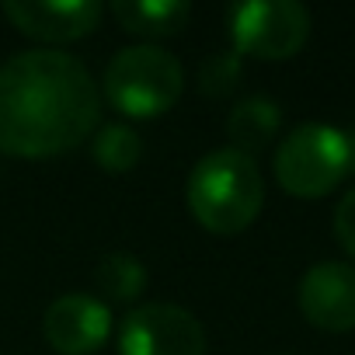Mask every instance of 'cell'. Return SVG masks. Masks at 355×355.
<instances>
[{"instance_id":"9a60e30c","label":"cell","mask_w":355,"mask_h":355,"mask_svg":"<svg viewBox=\"0 0 355 355\" xmlns=\"http://www.w3.org/2000/svg\"><path fill=\"white\" fill-rule=\"evenodd\" d=\"M334 237L341 241V248L355 258V189L345 192L334 206Z\"/></svg>"},{"instance_id":"8992f818","label":"cell","mask_w":355,"mask_h":355,"mask_svg":"<svg viewBox=\"0 0 355 355\" xmlns=\"http://www.w3.org/2000/svg\"><path fill=\"white\" fill-rule=\"evenodd\" d=\"M122 355H206L202 324L178 303H146L125 313L119 331Z\"/></svg>"},{"instance_id":"52a82bcc","label":"cell","mask_w":355,"mask_h":355,"mask_svg":"<svg viewBox=\"0 0 355 355\" xmlns=\"http://www.w3.org/2000/svg\"><path fill=\"white\" fill-rule=\"evenodd\" d=\"M4 15L28 39L73 42L101 25L105 8L98 0H8Z\"/></svg>"},{"instance_id":"3957f363","label":"cell","mask_w":355,"mask_h":355,"mask_svg":"<svg viewBox=\"0 0 355 355\" xmlns=\"http://www.w3.org/2000/svg\"><path fill=\"white\" fill-rule=\"evenodd\" d=\"M185 91V70L160 46H129L105 70V98L129 119H157Z\"/></svg>"},{"instance_id":"4fadbf2b","label":"cell","mask_w":355,"mask_h":355,"mask_svg":"<svg viewBox=\"0 0 355 355\" xmlns=\"http://www.w3.org/2000/svg\"><path fill=\"white\" fill-rule=\"evenodd\" d=\"M91 150H94L98 167H105L112 174H125V171L136 167V160L143 153V143L129 125H105V129H98Z\"/></svg>"},{"instance_id":"30bf717a","label":"cell","mask_w":355,"mask_h":355,"mask_svg":"<svg viewBox=\"0 0 355 355\" xmlns=\"http://www.w3.org/2000/svg\"><path fill=\"white\" fill-rule=\"evenodd\" d=\"M112 15L132 35L164 39V35H178L189 25L192 8L185 0H115Z\"/></svg>"},{"instance_id":"6da1fadb","label":"cell","mask_w":355,"mask_h":355,"mask_svg":"<svg viewBox=\"0 0 355 355\" xmlns=\"http://www.w3.org/2000/svg\"><path fill=\"white\" fill-rule=\"evenodd\" d=\"M98 119L101 91L77 56L28 49L0 63V153H67L98 129Z\"/></svg>"},{"instance_id":"5bb4252c","label":"cell","mask_w":355,"mask_h":355,"mask_svg":"<svg viewBox=\"0 0 355 355\" xmlns=\"http://www.w3.org/2000/svg\"><path fill=\"white\" fill-rule=\"evenodd\" d=\"M241 80V56L237 53H213L199 70V91L209 98H223Z\"/></svg>"},{"instance_id":"ba28073f","label":"cell","mask_w":355,"mask_h":355,"mask_svg":"<svg viewBox=\"0 0 355 355\" xmlns=\"http://www.w3.org/2000/svg\"><path fill=\"white\" fill-rule=\"evenodd\" d=\"M300 310L320 331H352L355 327V265L317 261L300 279Z\"/></svg>"},{"instance_id":"2e32d148","label":"cell","mask_w":355,"mask_h":355,"mask_svg":"<svg viewBox=\"0 0 355 355\" xmlns=\"http://www.w3.org/2000/svg\"><path fill=\"white\" fill-rule=\"evenodd\" d=\"M345 146H348V171H355V129L345 132Z\"/></svg>"},{"instance_id":"277c9868","label":"cell","mask_w":355,"mask_h":355,"mask_svg":"<svg viewBox=\"0 0 355 355\" xmlns=\"http://www.w3.org/2000/svg\"><path fill=\"white\" fill-rule=\"evenodd\" d=\"M348 171L345 132L327 122H303L275 146V178L296 199L327 196Z\"/></svg>"},{"instance_id":"7a4b0ae2","label":"cell","mask_w":355,"mask_h":355,"mask_svg":"<svg viewBox=\"0 0 355 355\" xmlns=\"http://www.w3.org/2000/svg\"><path fill=\"white\" fill-rule=\"evenodd\" d=\"M185 199L202 230L234 237L258 220L261 202H265V182L254 157L234 146H223V150L206 153L192 167Z\"/></svg>"},{"instance_id":"7c38bea8","label":"cell","mask_w":355,"mask_h":355,"mask_svg":"<svg viewBox=\"0 0 355 355\" xmlns=\"http://www.w3.org/2000/svg\"><path fill=\"white\" fill-rule=\"evenodd\" d=\"M94 286H98L108 300L129 303V300H136V296L143 293V286H146V268H143V261H136L132 254L115 251V254H105V258L98 261V268H94Z\"/></svg>"},{"instance_id":"5b68a950","label":"cell","mask_w":355,"mask_h":355,"mask_svg":"<svg viewBox=\"0 0 355 355\" xmlns=\"http://www.w3.org/2000/svg\"><path fill=\"white\" fill-rule=\"evenodd\" d=\"M310 35V11L296 0H248L230 11V39L237 56L289 60Z\"/></svg>"},{"instance_id":"9c48e42d","label":"cell","mask_w":355,"mask_h":355,"mask_svg":"<svg viewBox=\"0 0 355 355\" xmlns=\"http://www.w3.org/2000/svg\"><path fill=\"white\" fill-rule=\"evenodd\" d=\"M42 334L60 355H91L112 334V310L84 293H67L49 303Z\"/></svg>"},{"instance_id":"8fae6325","label":"cell","mask_w":355,"mask_h":355,"mask_svg":"<svg viewBox=\"0 0 355 355\" xmlns=\"http://www.w3.org/2000/svg\"><path fill=\"white\" fill-rule=\"evenodd\" d=\"M279 122H282L279 105L268 101V98H261V94H254V98H244V101L230 112L227 132H230V139H234V150H241V153L251 157L254 150H261V146L279 132Z\"/></svg>"}]
</instances>
